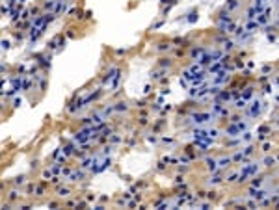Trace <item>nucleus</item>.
Segmentation results:
<instances>
[{
    "instance_id": "nucleus-3",
    "label": "nucleus",
    "mask_w": 279,
    "mask_h": 210,
    "mask_svg": "<svg viewBox=\"0 0 279 210\" xmlns=\"http://www.w3.org/2000/svg\"><path fill=\"white\" fill-rule=\"evenodd\" d=\"M210 117H212L210 113H195L194 115V121L195 123H205V121H209Z\"/></svg>"
},
{
    "instance_id": "nucleus-11",
    "label": "nucleus",
    "mask_w": 279,
    "mask_h": 210,
    "mask_svg": "<svg viewBox=\"0 0 279 210\" xmlns=\"http://www.w3.org/2000/svg\"><path fill=\"white\" fill-rule=\"evenodd\" d=\"M201 54H203V49H194V50H192V56H194V58L201 56Z\"/></svg>"
},
{
    "instance_id": "nucleus-12",
    "label": "nucleus",
    "mask_w": 279,
    "mask_h": 210,
    "mask_svg": "<svg viewBox=\"0 0 279 210\" xmlns=\"http://www.w3.org/2000/svg\"><path fill=\"white\" fill-rule=\"evenodd\" d=\"M206 164H209V169H212V171H214V169L218 167V166H216V162H214V160H206Z\"/></svg>"
},
{
    "instance_id": "nucleus-18",
    "label": "nucleus",
    "mask_w": 279,
    "mask_h": 210,
    "mask_svg": "<svg viewBox=\"0 0 279 210\" xmlns=\"http://www.w3.org/2000/svg\"><path fill=\"white\" fill-rule=\"evenodd\" d=\"M236 6H238L236 0H231V2H229V9H233V7H236Z\"/></svg>"
},
{
    "instance_id": "nucleus-5",
    "label": "nucleus",
    "mask_w": 279,
    "mask_h": 210,
    "mask_svg": "<svg viewBox=\"0 0 279 210\" xmlns=\"http://www.w3.org/2000/svg\"><path fill=\"white\" fill-rule=\"evenodd\" d=\"M249 193H251V197H255V199H262L266 192H262V190H257V192H255V190H251Z\"/></svg>"
},
{
    "instance_id": "nucleus-17",
    "label": "nucleus",
    "mask_w": 279,
    "mask_h": 210,
    "mask_svg": "<svg viewBox=\"0 0 279 210\" xmlns=\"http://www.w3.org/2000/svg\"><path fill=\"white\" fill-rule=\"evenodd\" d=\"M115 110H127V104H125V102H119V104L115 106Z\"/></svg>"
},
{
    "instance_id": "nucleus-21",
    "label": "nucleus",
    "mask_w": 279,
    "mask_h": 210,
    "mask_svg": "<svg viewBox=\"0 0 279 210\" xmlns=\"http://www.w3.org/2000/svg\"><path fill=\"white\" fill-rule=\"evenodd\" d=\"M262 184V178H255L253 180V186H260Z\"/></svg>"
},
{
    "instance_id": "nucleus-2",
    "label": "nucleus",
    "mask_w": 279,
    "mask_h": 210,
    "mask_svg": "<svg viewBox=\"0 0 279 210\" xmlns=\"http://www.w3.org/2000/svg\"><path fill=\"white\" fill-rule=\"evenodd\" d=\"M244 128H246V125H244V123H238V125L229 127V128H227V134H229V136H236L238 132H242Z\"/></svg>"
},
{
    "instance_id": "nucleus-4",
    "label": "nucleus",
    "mask_w": 279,
    "mask_h": 210,
    "mask_svg": "<svg viewBox=\"0 0 279 210\" xmlns=\"http://www.w3.org/2000/svg\"><path fill=\"white\" fill-rule=\"evenodd\" d=\"M225 80H229V74H227L225 71H220V73H218V76H216V80H214V82H216V84H221V82H225Z\"/></svg>"
},
{
    "instance_id": "nucleus-13",
    "label": "nucleus",
    "mask_w": 279,
    "mask_h": 210,
    "mask_svg": "<svg viewBox=\"0 0 279 210\" xmlns=\"http://www.w3.org/2000/svg\"><path fill=\"white\" fill-rule=\"evenodd\" d=\"M255 28H259V22H249V24H248V30H249V32H253Z\"/></svg>"
},
{
    "instance_id": "nucleus-16",
    "label": "nucleus",
    "mask_w": 279,
    "mask_h": 210,
    "mask_svg": "<svg viewBox=\"0 0 279 210\" xmlns=\"http://www.w3.org/2000/svg\"><path fill=\"white\" fill-rule=\"evenodd\" d=\"M264 164H266V166H274V164H275V158H266Z\"/></svg>"
},
{
    "instance_id": "nucleus-19",
    "label": "nucleus",
    "mask_w": 279,
    "mask_h": 210,
    "mask_svg": "<svg viewBox=\"0 0 279 210\" xmlns=\"http://www.w3.org/2000/svg\"><path fill=\"white\" fill-rule=\"evenodd\" d=\"M15 182H17V184H22V182H24V177H22V175L17 177V178H15Z\"/></svg>"
},
{
    "instance_id": "nucleus-14",
    "label": "nucleus",
    "mask_w": 279,
    "mask_h": 210,
    "mask_svg": "<svg viewBox=\"0 0 279 210\" xmlns=\"http://www.w3.org/2000/svg\"><path fill=\"white\" fill-rule=\"evenodd\" d=\"M195 19H197V13L192 11V13H190V17H188V22H195Z\"/></svg>"
},
{
    "instance_id": "nucleus-9",
    "label": "nucleus",
    "mask_w": 279,
    "mask_h": 210,
    "mask_svg": "<svg viewBox=\"0 0 279 210\" xmlns=\"http://www.w3.org/2000/svg\"><path fill=\"white\" fill-rule=\"evenodd\" d=\"M58 195H60V197H67V195H69V190H67V188H60V190H58Z\"/></svg>"
},
{
    "instance_id": "nucleus-23",
    "label": "nucleus",
    "mask_w": 279,
    "mask_h": 210,
    "mask_svg": "<svg viewBox=\"0 0 279 210\" xmlns=\"http://www.w3.org/2000/svg\"><path fill=\"white\" fill-rule=\"evenodd\" d=\"M262 2H264V0H257V2H255V6H262Z\"/></svg>"
},
{
    "instance_id": "nucleus-1",
    "label": "nucleus",
    "mask_w": 279,
    "mask_h": 210,
    "mask_svg": "<svg viewBox=\"0 0 279 210\" xmlns=\"http://www.w3.org/2000/svg\"><path fill=\"white\" fill-rule=\"evenodd\" d=\"M257 169H259V166H251V167H246L242 173H240V180H246L249 175H253V173H257Z\"/></svg>"
},
{
    "instance_id": "nucleus-8",
    "label": "nucleus",
    "mask_w": 279,
    "mask_h": 210,
    "mask_svg": "<svg viewBox=\"0 0 279 210\" xmlns=\"http://www.w3.org/2000/svg\"><path fill=\"white\" fill-rule=\"evenodd\" d=\"M259 112H260V106H259V102H255V106L251 108V115H259Z\"/></svg>"
},
{
    "instance_id": "nucleus-6",
    "label": "nucleus",
    "mask_w": 279,
    "mask_h": 210,
    "mask_svg": "<svg viewBox=\"0 0 279 210\" xmlns=\"http://www.w3.org/2000/svg\"><path fill=\"white\" fill-rule=\"evenodd\" d=\"M268 19H270V9H266L264 13H262V17H259V21H257V22H259V24H264V22H266Z\"/></svg>"
},
{
    "instance_id": "nucleus-15",
    "label": "nucleus",
    "mask_w": 279,
    "mask_h": 210,
    "mask_svg": "<svg viewBox=\"0 0 279 210\" xmlns=\"http://www.w3.org/2000/svg\"><path fill=\"white\" fill-rule=\"evenodd\" d=\"M236 108H246V100L244 99H240V100H236V104H235Z\"/></svg>"
},
{
    "instance_id": "nucleus-22",
    "label": "nucleus",
    "mask_w": 279,
    "mask_h": 210,
    "mask_svg": "<svg viewBox=\"0 0 279 210\" xmlns=\"http://www.w3.org/2000/svg\"><path fill=\"white\" fill-rule=\"evenodd\" d=\"M244 139H246V141H249V139H251V134H249V132H246V134H244Z\"/></svg>"
},
{
    "instance_id": "nucleus-10",
    "label": "nucleus",
    "mask_w": 279,
    "mask_h": 210,
    "mask_svg": "<svg viewBox=\"0 0 279 210\" xmlns=\"http://www.w3.org/2000/svg\"><path fill=\"white\" fill-rule=\"evenodd\" d=\"M84 175L82 173H71V180H80Z\"/></svg>"
},
{
    "instance_id": "nucleus-7",
    "label": "nucleus",
    "mask_w": 279,
    "mask_h": 210,
    "mask_svg": "<svg viewBox=\"0 0 279 210\" xmlns=\"http://www.w3.org/2000/svg\"><path fill=\"white\" fill-rule=\"evenodd\" d=\"M229 164H231V158H221L220 164H218V167H227Z\"/></svg>"
},
{
    "instance_id": "nucleus-20",
    "label": "nucleus",
    "mask_w": 279,
    "mask_h": 210,
    "mask_svg": "<svg viewBox=\"0 0 279 210\" xmlns=\"http://www.w3.org/2000/svg\"><path fill=\"white\" fill-rule=\"evenodd\" d=\"M220 67H221V65H220V63H216V65H214V67H210V73H216V71H218Z\"/></svg>"
}]
</instances>
